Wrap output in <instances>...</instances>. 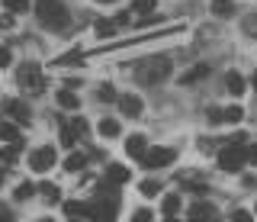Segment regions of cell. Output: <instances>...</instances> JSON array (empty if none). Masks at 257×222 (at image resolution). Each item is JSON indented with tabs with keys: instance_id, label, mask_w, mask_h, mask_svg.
Returning <instances> with one entry per match:
<instances>
[{
	"instance_id": "cell-1",
	"label": "cell",
	"mask_w": 257,
	"mask_h": 222,
	"mask_svg": "<svg viewBox=\"0 0 257 222\" xmlns=\"http://www.w3.org/2000/svg\"><path fill=\"white\" fill-rule=\"evenodd\" d=\"M36 17H39V23H42V26H52V29H64V26L71 23V13L64 10L61 0H39Z\"/></svg>"
},
{
	"instance_id": "cell-2",
	"label": "cell",
	"mask_w": 257,
	"mask_h": 222,
	"mask_svg": "<svg viewBox=\"0 0 257 222\" xmlns=\"http://www.w3.org/2000/svg\"><path fill=\"white\" fill-rule=\"evenodd\" d=\"M171 71H174V65L164 55H161V58H145L142 68H139V81L142 84H161V81L171 77Z\"/></svg>"
},
{
	"instance_id": "cell-3",
	"label": "cell",
	"mask_w": 257,
	"mask_h": 222,
	"mask_svg": "<svg viewBox=\"0 0 257 222\" xmlns=\"http://www.w3.org/2000/svg\"><path fill=\"white\" fill-rule=\"evenodd\" d=\"M244 161H247V148L244 145H228V148L219 152V168L228 171V174H238L244 168Z\"/></svg>"
},
{
	"instance_id": "cell-4",
	"label": "cell",
	"mask_w": 257,
	"mask_h": 222,
	"mask_svg": "<svg viewBox=\"0 0 257 222\" xmlns=\"http://www.w3.org/2000/svg\"><path fill=\"white\" fill-rule=\"evenodd\" d=\"M20 84L26 87L29 93H42V90H45V77H42V68H39L36 61H26V65L20 68Z\"/></svg>"
},
{
	"instance_id": "cell-5",
	"label": "cell",
	"mask_w": 257,
	"mask_h": 222,
	"mask_svg": "<svg viewBox=\"0 0 257 222\" xmlns=\"http://www.w3.org/2000/svg\"><path fill=\"white\" fill-rule=\"evenodd\" d=\"M142 164L148 171H155V168H167V164H174V148H164V145H155V148H148L142 158Z\"/></svg>"
},
{
	"instance_id": "cell-6",
	"label": "cell",
	"mask_w": 257,
	"mask_h": 222,
	"mask_svg": "<svg viewBox=\"0 0 257 222\" xmlns=\"http://www.w3.org/2000/svg\"><path fill=\"white\" fill-rule=\"evenodd\" d=\"M52 164H55V148L52 145H42V148H36V152L29 155V168L36 174H45Z\"/></svg>"
},
{
	"instance_id": "cell-7",
	"label": "cell",
	"mask_w": 257,
	"mask_h": 222,
	"mask_svg": "<svg viewBox=\"0 0 257 222\" xmlns=\"http://www.w3.org/2000/svg\"><path fill=\"white\" fill-rule=\"evenodd\" d=\"M119 109H122L125 116H142V109H145V103H142V97L139 93H122V97H119Z\"/></svg>"
},
{
	"instance_id": "cell-8",
	"label": "cell",
	"mask_w": 257,
	"mask_h": 222,
	"mask_svg": "<svg viewBox=\"0 0 257 222\" xmlns=\"http://www.w3.org/2000/svg\"><path fill=\"white\" fill-rule=\"evenodd\" d=\"M64 212H68L71 219H90V216H96V212H93V203H77V200H68V203H64Z\"/></svg>"
},
{
	"instance_id": "cell-9",
	"label": "cell",
	"mask_w": 257,
	"mask_h": 222,
	"mask_svg": "<svg viewBox=\"0 0 257 222\" xmlns=\"http://www.w3.org/2000/svg\"><path fill=\"white\" fill-rule=\"evenodd\" d=\"M190 222H215V206H209V203L190 206Z\"/></svg>"
},
{
	"instance_id": "cell-10",
	"label": "cell",
	"mask_w": 257,
	"mask_h": 222,
	"mask_svg": "<svg viewBox=\"0 0 257 222\" xmlns=\"http://www.w3.org/2000/svg\"><path fill=\"white\" fill-rule=\"evenodd\" d=\"M125 152L142 161L145 152H148V139H145V136H128V139H125Z\"/></svg>"
},
{
	"instance_id": "cell-11",
	"label": "cell",
	"mask_w": 257,
	"mask_h": 222,
	"mask_svg": "<svg viewBox=\"0 0 257 222\" xmlns=\"http://www.w3.org/2000/svg\"><path fill=\"white\" fill-rule=\"evenodd\" d=\"M106 180L112 187H116V184H128V168H125V164H106Z\"/></svg>"
},
{
	"instance_id": "cell-12",
	"label": "cell",
	"mask_w": 257,
	"mask_h": 222,
	"mask_svg": "<svg viewBox=\"0 0 257 222\" xmlns=\"http://www.w3.org/2000/svg\"><path fill=\"white\" fill-rule=\"evenodd\" d=\"M225 87H228V93H235V97L247 90V87H244V77H241L238 71H228V77H225Z\"/></svg>"
},
{
	"instance_id": "cell-13",
	"label": "cell",
	"mask_w": 257,
	"mask_h": 222,
	"mask_svg": "<svg viewBox=\"0 0 257 222\" xmlns=\"http://www.w3.org/2000/svg\"><path fill=\"white\" fill-rule=\"evenodd\" d=\"M7 109H10V116H13L16 123H29V109L23 106L20 100H7Z\"/></svg>"
},
{
	"instance_id": "cell-14",
	"label": "cell",
	"mask_w": 257,
	"mask_h": 222,
	"mask_svg": "<svg viewBox=\"0 0 257 222\" xmlns=\"http://www.w3.org/2000/svg\"><path fill=\"white\" fill-rule=\"evenodd\" d=\"M161 209H164V216H167V219L177 216V212H180V193H167V196H164V203H161Z\"/></svg>"
},
{
	"instance_id": "cell-15",
	"label": "cell",
	"mask_w": 257,
	"mask_h": 222,
	"mask_svg": "<svg viewBox=\"0 0 257 222\" xmlns=\"http://www.w3.org/2000/svg\"><path fill=\"white\" fill-rule=\"evenodd\" d=\"M58 106H64V109H77V106H80L77 93L68 90V87H64V90H58Z\"/></svg>"
},
{
	"instance_id": "cell-16",
	"label": "cell",
	"mask_w": 257,
	"mask_h": 222,
	"mask_svg": "<svg viewBox=\"0 0 257 222\" xmlns=\"http://www.w3.org/2000/svg\"><path fill=\"white\" fill-rule=\"evenodd\" d=\"M84 164H87V155H84V152H71V155H68V161H64V171L77 174L80 168H84Z\"/></svg>"
},
{
	"instance_id": "cell-17",
	"label": "cell",
	"mask_w": 257,
	"mask_h": 222,
	"mask_svg": "<svg viewBox=\"0 0 257 222\" xmlns=\"http://www.w3.org/2000/svg\"><path fill=\"white\" fill-rule=\"evenodd\" d=\"M212 13L219 20H228L231 13H235V4H231V0H212Z\"/></svg>"
},
{
	"instance_id": "cell-18",
	"label": "cell",
	"mask_w": 257,
	"mask_h": 222,
	"mask_svg": "<svg viewBox=\"0 0 257 222\" xmlns=\"http://www.w3.org/2000/svg\"><path fill=\"white\" fill-rule=\"evenodd\" d=\"M16 158H20V142H10V145L0 148V161L4 164H16Z\"/></svg>"
},
{
	"instance_id": "cell-19",
	"label": "cell",
	"mask_w": 257,
	"mask_h": 222,
	"mask_svg": "<svg viewBox=\"0 0 257 222\" xmlns=\"http://www.w3.org/2000/svg\"><path fill=\"white\" fill-rule=\"evenodd\" d=\"M206 74H209V68L196 65V68H190L187 74H180V84H193V81H199V77H206Z\"/></svg>"
},
{
	"instance_id": "cell-20",
	"label": "cell",
	"mask_w": 257,
	"mask_h": 222,
	"mask_svg": "<svg viewBox=\"0 0 257 222\" xmlns=\"http://www.w3.org/2000/svg\"><path fill=\"white\" fill-rule=\"evenodd\" d=\"M132 10L142 13V17H148V13L158 10V0H132Z\"/></svg>"
},
{
	"instance_id": "cell-21",
	"label": "cell",
	"mask_w": 257,
	"mask_h": 222,
	"mask_svg": "<svg viewBox=\"0 0 257 222\" xmlns=\"http://www.w3.org/2000/svg\"><path fill=\"white\" fill-rule=\"evenodd\" d=\"M100 136L103 139H116L119 136V123L116 120H100Z\"/></svg>"
},
{
	"instance_id": "cell-22",
	"label": "cell",
	"mask_w": 257,
	"mask_h": 222,
	"mask_svg": "<svg viewBox=\"0 0 257 222\" xmlns=\"http://www.w3.org/2000/svg\"><path fill=\"white\" fill-rule=\"evenodd\" d=\"M0 139H4V142H20L16 126H13V123H0Z\"/></svg>"
},
{
	"instance_id": "cell-23",
	"label": "cell",
	"mask_w": 257,
	"mask_h": 222,
	"mask_svg": "<svg viewBox=\"0 0 257 222\" xmlns=\"http://www.w3.org/2000/svg\"><path fill=\"white\" fill-rule=\"evenodd\" d=\"M241 116H244V109H241V106H228V109H222V123H241Z\"/></svg>"
},
{
	"instance_id": "cell-24",
	"label": "cell",
	"mask_w": 257,
	"mask_h": 222,
	"mask_svg": "<svg viewBox=\"0 0 257 222\" xmlns=\"http://www.w3.org/2000/svg\"><path fill=\"white\" fill-rule=\"evenodd\" d=\"M96 97H100L103 103H112V100H119V97H116V90H112V84H100V90H96Z\"/></svg>"
},
{
	"instance_id": "cell-25",
	"label": "cell",
	"mask_w": 257,
	"mask_h": 222,
	"mask_svg": "<svg viewBox=\"0 0 257 222\" xmlns=\"http://www.w3.org/2000/svg\"><path fill=\"white\" fill-rule=\"evenodd\" d=\"M142 196H158L161 193V184H158V180H142Z\"/></svg>"
},
{
	"instance_id": "cell-26",
	"label": "cell",
	"mask_w": 257,
	"mask_h": 222,
	"mask_svg": "<svg viewBox=\"0 0 257 222\" xmlns=\"http://www.w3.org/2000/svg\"><path fill=\"white\" fill-rule=\"evenodd\" d=\"M4 7H7V10H13V13H26L29 10V0H4Z\"/></svg>"
},
{
	"instance_id": "cell-27",
	"label": "cell",
	"mask_w": 257,
	"mask_h": 222,
	"mask_svg": "<svg viewBox=\"0 0 257 222\" xmlns=\"http://www.w3.org/2000/svg\"><path fill=\"white\" fill-rule=\"evenodd\" d=\"M241 26H244V33H247V36H254V39H257V13L244 17V20H241Z\"/></svg>"
},
{
	"instance_id": "cell-28",
	"label": "cell",
	"mask_w": 257,
	"mask_h": 222,
	"mask_svg": "<svg viewBox=\"0 0 257 222\" xmlns=\"http://www.w3.org/2000/svg\"><path fill=\"white\" fill-rule=\"evenodd\" d=\"M96 33H100V36H112V33H116V23H112V20H96Z\"/></svg>"
},
{
	"instance_id": "cell-29",
	"label": "cell",
	"mask_w": 257,
	"mask_h": 222,
	"mask_svg": "<svg viewBox=\"0 0 257 222\" xmlns=\"http://www.w3.org/2000/svg\"><path fill=\"white\" fill-rule=\"evenodd\" d=\"M39 190H42V193H45V200H61V193H58V187H55V184H42V187H39Z\"/></svg>"
},
{
	"instance_id": "cell-30",
	"label": "cell",
	"mask_w": 257,
	"mask_h": 222,
	"mask_svg": "<svg viewBox=\"0 0 257 222\" xmlns=\"http://www.w3.org/2000/svg\"><path fill=\"white\" fill-rule=\"evenodd\" d=\"M32 190H36V187H32V184H20V187H16V200H29V196H32Z\"/></svg>"
},
{
	"instance_id": "cell-31",
	"label": "cell",
	"mask_w": 257,
	"mask_h": 222,
	"mask_svg": "<svg viewBox=\"0 0 257 222\" xmlns=\"http://www.w3.org/2000/svg\"><path fill=\"white\" fill-rule=\"evenodd\" d=\"M74 136H77V132L71 129V126H64V129H61V145H68V148H71V145H74Z\"/></svg>"
},
{
	"instance_id": "cell-32",
	"label": "cell",
	"mask_w": 257,
	"mask_h": 222,
	"mask_svg": "<svg viewBox=\"0 0 257 222\" xmlns=\"http://www.w3.org/2000/svg\"><path fill=\"white\" fill-rule=\"evenodd\" d=\"M231 222H251V212H244V209H235V212H231Z\"/></svg>"
},
{
	"instance_id": "cell-33",
	"label": "cell",
	"mask_w": 257,
	"mask_h": 222,
	"mask_svg": "<svg viewBox=\"0 0 257 222\" xmlns=\"http://www.w3.org/2000/svg\"><path fill=\"white\" fill-rule=\"evenodd\" d=\"M10 58H13L10 49H7V45H0V68H7V65H10Z\"/></svg>"
},
{
	"instance_id": "cell-34",
	"label": "cell",
	"mask_w": 257,
	"mask_h": 222,
	"mask_svg": "<svg viewBox=\"0 0 257 222\" xmlns=\"http://www.w3.org/2000/svg\"><path fill=\"white\" fill-rule=\"evenodd\" d=\"M132 222H151V212H148V209H139V212L132 216Z\"/></svg>"
},
{
	"instance_id": "cell-35",
	"label": "cell",
	"mask_w": 257,
	"mask_h": 222,
	"mask_svg": "<svg viewBox=\"0 0 257 222\" xmlns=\"http://www.w3.org/2000/svg\"><path fill=\"white\" fill-rule=\"evenodd\" d=\"M212 148H215V145H212V142H209V139H199V152H206V155H209V152H212Z\"/></svg>"
},
{
	"instance_id": "cell-36",
	"label": "cell",
	"mask_w": 257,
	"mask_h": 222,
	"mask_svg": "<svg viewBox=\"0 0 257 222\" xmlns=\"http://www.w3.org/2000/svg\"><path fill=\"white\" fill-rule=\"evenodd\" d=\"M71 129H74V132H87V123H84V120H74V126H71Z\"/></svg>"
},
{
	"instance_id": "cell-37",
	"label": "cell",
	"mask_w": 257,
	"mask_h": 222,
	"mask_svg": "<svg viewBox=\"0 0 257 222\" xmlns=\"http://www.w3.org/2000/svg\"><path fill=\"white\" fill-rule=\"evenodd\" d=\"M247 161L257 164V145H254V148H247Z\"/></svg>"
},
{
	"instance_id": "cell-38",
	"label": "cell",
	"mask_w": 257,
	"mask_h": 222,
	"mask_svg": "<svg viewBox=\"0 0 257 222\" xmlns=\"http://www.w3.org/2000/svg\"><path fill=\"white\" fill-rule=\"evenodd\" d=\"M100 4H116V0H100Z\"/></svg>"
},
{
	"instance_id": "cell-39",
	"label": "cell",
	"mask_w": 257,
	"mask_h": 222,
	"mask_svg": "<svg viewBox=\"0 0 257 222\" xmlns=\"http://www.w3.org/2000/svg\"><path fill=\"white\" fill-rule=\"evenodd\" d=\"M254 87H257V71H254Z\"/></svg>"
},
{
	"instance_id": "cell-40",
	"label": "cell",
	"mask_w": 257,
	"mask_h": 222,
	"mask_svg": "<svg viewBox=\"0 0 257 222\" xmlns=\"http://www.w3.org/2000/svg\"><path fill=\"white\" fill-rule=\"evenodd\" d=\"M4 222H13V219H10V216H7V219H4Z\"/></svg>"
},
{
	"instance_id": "cell-41",
	"label": "cell",
	"mask_w": 257,
	"mask_h": 222,
	"mask_svg": "<svg viewBox=\"0 0 257 222\" xmlns=\"http://www.w3.org/2000/svg\"><path fill=\"white\" fill-rule=\"evenodd\" d=\"M71 222H84V219H71Z\"/></svg>"
},
{
	"instance_id": "cell-42",
	"label": "cell",
	"mask_w": 257,
	"mask_h": 222,
	"mask_svg": "<svg viewBox=\"0 0 257 222\" xmlns=\"http://www.w3.org/2000/svg\"><path fill=\"white\" fill-rule=\"evenodd\" d=\"M0 184H4V174H0Z\"/></svg>"
},
{
	"instance_id": "cell-43",
	"label": "cell",
	"mask_w": 257,
	"mask_h": 222,
	"mask_svg": "<svg viewBox=\"0 0 257 222\" xmlns=\"http://www.w3.org/2000/svg\"><path fill=\"white\" fill-rule=\"evenodd\" d=\"M42 222H52V219H42Z\"/></svg>"
},
{
	"instance_id": "cell-44",
	"label": "cell",
	"mask_w": 257,
	"mask_h": 222,
	"mask_svg": "<svg viewBox=\"0 0 257 222\" xmlns=\"http://www.w3.org/2000/svg\"><path fill=\"white\" fill-rule=\"evenodd\" d=\"M254 209H257V206H254Z\"/></svg>"
}]
</instances>
